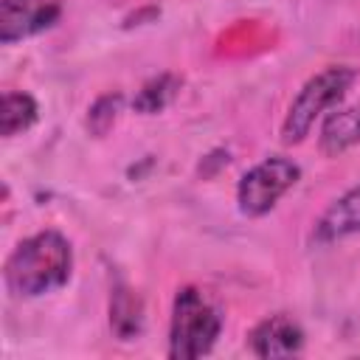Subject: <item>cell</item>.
<instances>
[{"mask_svg": "<svg viewBox=\"0 0 360 360\" xmlns=\"http://www.w3.org/2000/svg\"><path fill=\"white\" fill-rule=\"evenodd\" d=\"M177 90H180V79H177L174 73H160V76L149 79V82L138 90L132 107H135L141 115H155V112H160V110L177 96Z\"/></svg>", "mask_w": 360, "mask_h": 360, "instance_id": "cell-11", "label": "cell"}, {"mask_svg": "<svg viewBox=\"0 0 360 360\" xmlns=\"http://www.w3.org/2000/svg\"><path fill=\"white\" fill-rule=\"evenodd\" d=\"M121 93H104V96H98L93 104H90V110H87V132L93 135V138H104L112 127H115V118H118V112H121Z\"/></svg>", "mask_w": 360, "mask_h": 360, "instance_id": "cell-12", "label": "cell"}, {"mask_svg": "<svg viewBox=\"0 0 360 360\" xmlns=\"http://www.w3.org/2000/svg\"><path fill=\"white\" fill-rule=\"evenodd\" d=\"M301 166L290 158H264L262 163L250 166L239 186H236V202L245 217H264L276 208V202L298 183Z\"/></svg>", "mask_w": 360, "mask_h": 360, "instance_id": "cell-4", "label": "cell"}, {"mask_svg": "<svg viewBox=\"0 0 360 360\" xmlns=\"http://www.w3.org/2000/svg\"><path fill=\"white\" fill-rule=\"evenodd\" d=\"M222 332V312L194 284L180 287L172 301L169 321V357L197 360L208 354Z\"/></svg>", "mask_w": 360, "mask_h": 360, "instance_id": "cell-2", "label": "cell"}, {"mask_svg": "<svg viewBox=\"0 0 360 360\" xmlns=\"http://www.w3.org/2000/svg\"><path fill=\"white\" fill-rule=\"evenodd\" d=\"M321 152L335 158L352 146L360 143V101L354 107L346 110H335L326 115L323 127H321Z\"/></svg>", "mask_w": 360, "mask_h": 360, "instance_id": "cell-9", "label": "cell"}, {"mask_svg": "<svg viewBox=\"0 0 360 360\" xmlns=\"http://www.w3.org/2000/svg\"><path fill=\"white\" fill-rule=\"evenodd\" d=\"M354 79H357V70L352 65H329L321 73L309 76L287 107V115L281 124V141L287 146L301 143L315 127V121L349 93Z\"/></svg>", "mask_w": 360, "mask_h": 360, "instance_id": "cell-3", "label": "cell"}, {"mask_svg": "<svg viewBox=\"0 0 360 360\" xmlns=\"http://www.w3.org/2000/svg\"><path fill=\"white\" fill-rule=\"evenodd\" d=\"M39 118V107L37 98L22 93V90H6L3 101H0V135L3 138H14L20 132H25L28 127H34V121Z\"/></svg>", "mask_w": 360, "mask_h": 360, "instance_id": "cell-10", "label": "cell"}, {"mask_svg": "<svg viewBox=\"0 0 360 360\" xmlns=\"http://www.w3.org/2000/svg\"><path fill=\"white\" fill-rule=\"evenodd\" d=\"M304 349V329L290 315H270L250 332V352L256 357H292Z\"/></svg>", "mask_w": 360, "mask_h": 360, "instance_id": "cell-6", "label": "cell"}, {"mask_svg": "<svg viewBox=\"0 0 360 360\" xmlns=\"http://www.w3.org/2000/svg\"><path fill=\"white\" fill-rule=\"evenodd\" d=\"M62 8L56 0H0V42L14 45L51 28Z\"/></svg>", "mask_w": 360, "mask_h": 360, "instance_id": "cell-5", "label": "cell"}, {"mask_svg": "<svg viewBox=\"0 0 360 360\" xmlns=\"http://www.w3.org/2000/svg\"><path fill=\"white\" fill-rule=\"evenodd\" d=\"M360 233V186L340 194L318 219L315 239L318 242H338L346 236Z\"/></svg>", "mask_w": 360, "mask_h": 360, "instance_id": "cell-7", "label": "cell"}, {"mask_svg": "<svg viewBox=\"0 0 360 360\" xmlns=\"http://www.w3.org/2000/svg\"><path fill=\"white\" fill-rule=\"evenodd\" d=\"M110 329L118 340H135L143 332V301L141 295L127 287L115 284L110 295Z\"/></svg>", "mask_w": 360, "mask_h": 360, "instance_id": "cell-8", "label": "cell"}, {"mask_svg": "<svg viewBox=\"0 0 360 360\" xmlns=\"http://www.w3.org/2000/svg\"><path fill=\"white\" fill-rule=\"evenodd\" d=\"M73 273V248L68 236L48 228L22 239L3 264L6 290L17 298H39L62 290Z\"/></svg>", "mask_w": 360, "mask_h": 360, "instance_id": "cell-1", "label": "cell"}]
</instances>
